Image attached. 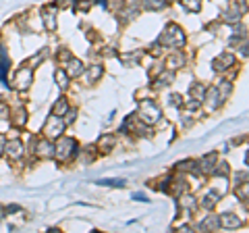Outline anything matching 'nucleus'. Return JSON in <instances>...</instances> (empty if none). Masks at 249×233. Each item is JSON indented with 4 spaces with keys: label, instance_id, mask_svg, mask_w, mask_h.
Segmentation results:
<instances>
[{
    "label": "nucleus",
    "instance_id": "f257e3e1",
    "mask_svg": "<svg viewBox=\"0 0 249 233\" xmlns=\"http://www.w3.org/2000/svg\"><path fill=\"white\" fill-rule=\"evenodd\" d=\"M160 42L166 44V46H170V48H181V46L185 44V36L181 34V29H178V27L168 25L166 32H164V36L160 38Z\"/></svg>",
    "mask_w": 249,
    "mask_h": 233
},
{
    "label": "nucleus",
    "instance_id": "f03ea898",
    "mask_svg": "<svg viewBox=\"0 0 249 233\" xmlns=\"http://www.w3.org/2000/svg\"><path fill=\"white\" fill-rule=\"evenodd\" d=\"M142 119L147 121V123H154L160 119V108L156 106L152 100H145L143 106H142Z\"/></svg>",
    "mask_w": 249,
    "mask_h": 233
},
{
    "label": "nucleus",
    "instance_id": "7ed1b4c3",
    "mask_svg": "<svg viewBox=\"0 0 249 233\" xmlns=\"http://www.w3.org/2000/svg\"><path fill=\"white\" fill-rule=\"evenodd\" d=\"M17 85L19 90H27L29 85H31V69H21L19 75H17Z\"/></svg>",
    "mask_w": 249,
    "mask_h": 233
},
{
    "label": "nucleus",
    "instance_id": "20e7f679",
    "mask_svg": "<svg viewBox=\"0 0 249 233\" xmlns=\"http://www.w3.org/2000/svg\"><path fill=\"white\" fill-rule=\"evenodd\" d=\"M216 202H218V194H216V192H208L206 196H204V206H206V208H212Z\"/></svg>",
    "mask_w": 249,
    "mask_h": 233
},
{
    "label": "nucleus",
    "instance_id": "39448f33",
    "mask_svg": "<svg viewBox=\"0 0 249 233\" xmlns=\"http://www.w3.org/2000/svg\"><path fill=\"white\" fill-rule=\"evenodd\" d=\"M222 225H227V227H239L241 221L237 219V216H232V214H224L222 216Z\"/></svg>",
    "mask_w": 249,
    "mask_h": 233
},
{
    "label": "nucleus",
    "instance_id": "423d86ee",
    "mask_svg": "<svg viewBox=\"0 0 249 233\" xmlns=\"http://www.w3.org/2000/svg\"><path fill=\"white\" fill-rule=\"evenodd\" d=\"M6 152H11L13 156H21V142H11V144H6Z\"/></svg>",
    "mask_w": 249,
    "mask_h": 233
},
{
    "label": "nucleus",
    "instance_id": "0eeeda50",
    "mask_svg": "<svg viewBox=\"0 0 249 233\" xmlns=\"http://www.w3.org/2000/svg\"><path fill=\"white\" fill-rule=\"evenodd\" d=\"M83 71V67L79 60H71V67H69V77H73V75H79Z\"/></svg>",
    "mask_w": 249,
    "mask_h": 233
},
{
    "label": "nucleus",
    "instance_id": "6e6552de",
    "mask_svg": "<svg viewBox=\"0 0 249 233\" xmlns=\"http://www.w3.org/2000/svg\"><path fill=\"white\" fill-rule=\"evenodd\" d=\"M100 75H102V67H100V65H93V67L89 69V81H96Z\"/></svg>",
    "mask_w": 249,
    "mask_h": 233
},
{
    "label": "nucleus",
    "instance_id": "1a4fd4ad",
    "mask_svg": "<svg viewBox=\"0 0 249 233\" xmlns=\"http://www.w3.org/2000/svg\"><path fill=\"white\" fill-rule=\"evenodd\" d=\"M183 4H185V9L187 11H199V0H183Z\"/></svg>",
    "mask_w": 249,
    "mask_h": 233
},
{
    "label": "nucleus",
    "instance_id": "9d476101",
    "mask_svg": "<svg viewBox=\"0 0 249 233\" xmlns=\"http://www.w3.org/2000/svg\"><path fill=\"white\" fill-rule=\"evenodd\" d=\"M147 9H162L164 6V0H145Z\"/></svg>",
    "mask_w": 249,
    "mask_h": 233
},
{
    "label": "nucleus",
    "instance_id": "9b49d317",
    "mask_svg": "<svg viewBox=\"0 0 249 233\" xmlns=\"http://www.w3.org/2000/svg\"><path fill=\"white\" fill-rule=\"evenodd\" d=\"M62 113H67V102H65V100H60V104L54 106V115H56V116H60Z\"/></svg>",
    "mask_w": 249,
    "mask_h": 233
},
{
    "label": "nucleus",
    "instance_id": "f8f14e48",
    "mask_svg": "<svg viewBox=\"0 0 249 233\" xmlns=\"http://www.w3.org/2000/svg\"><path fill=\"white\" fill-rule=\"evenodd\" d=\"M56 81L60 83V88H67L69 81H67V75L62 73V71H56Z\"/></svg>",
    "mask_w": 249,
    "mask_h": 233
},
{
    "label": "nucleus",
    "instance_id": "ddd939ff",
    "mask_svg": "<svg viewBox=\"0 0 249 233\" xmlns=\"http://www.w3.org/2000/svg\"><path fill=\"white\" fill-rule=\"evenodd\" d=\"M0 219H2V208H0Z\"/></svg>",
    "mask_w": 249,
    "mask_h": 233
}]
</instances>
